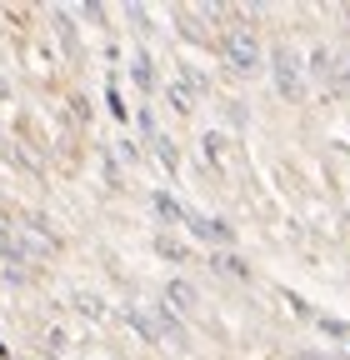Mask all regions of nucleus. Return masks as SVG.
Masks as SVG:
<instances>
[{
	"label": "nucleus",
	"instance_id": "2",
	"mask_svg": "<svg viewBox=\"0 0 350 360\" xmlns=\"http://www.w3.org/2000/svg\"><path fill=\"white\" fill-rule=\"evenodd\" d=\"M190 231L200 236V240H221V245H231V231L221 220H200V215H190Z\"/></svg>",
	"mask_w": 350,
	"mask_h": 360
},
{
	"label": "nucleus",
	"instance_id": "1",
	"mask_svg": "<svg viewBox=\"0 0 350 360\" xmlns=\"http://www.w3.org/2000/svg\"><path fill=\"white\" fill-rule=\"evenodd\" d=\"M226 60H231V70H255L260 65V40L250 30H231L226 35Z\"/></svg>",
	"mask_w": 350,
	"mask_h": 360
},
{
	"label": "nucleus",
	"instance_id": "3",
	"mask_svg": "<svg viewBox=\"0 0 350 360\" xmlns=\"http://www.w3.org/2000/svg\"><path fill=\"white\" fill-rule=\"evenodd\" d=\"M276 80H280V90H285V96H295V90H300V75H295V60L280 51V70H276Z\"/></svg>",
	"mask_w": 350,
	"mask_h": 360
},
{
	"label": "nucleus",
	"instance_id": "4",
	"mask_svg": "<svg viewBox=\"0 0 350 360\" xmlns=\"http://www.w3.org/2000/svg\"><path fill=\"white\" fill-rule=\"evenodd\" d=\"M170 300L181 305V310H190V305H195V290H190L186 281H175V285H170Z\"/></svg>",
	"mask_w": 350,
	"mask_h": 360
}]
</instances>
